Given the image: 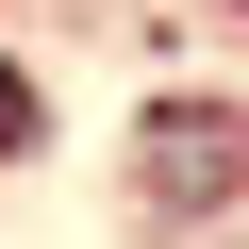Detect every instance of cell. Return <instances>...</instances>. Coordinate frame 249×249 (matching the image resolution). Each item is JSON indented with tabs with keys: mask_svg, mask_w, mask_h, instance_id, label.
<instances>
[{
	"mask_svg": "<svg viewBox=\"0 0 249 249\" xmlns=\"http://www.w3.org/2000/svg\"><path fill=\"white\" fill-rule=\"evenodd\" d=\"M249 166V116H216V100H166L150 116V199H216Z\"/></svg>",
	"mask_w": 249,
	"mask_h": 249,
	"instance_id": "cell-1",
	"label": "cell"
}]
</instances>
